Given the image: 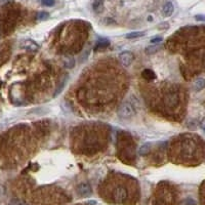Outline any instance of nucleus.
<instances>
[{"instance_id":"14","label":"nucleus","mask_w":205,"mask_h":205,"mask_svg":"<svg viewBox=\"0 0 205 205\" xmlns=\"http://www.w3.org/2000/svg\"><path fill=\"white\" fill-rule=\"evenodd\" d=\"M64 62H65V66L69 69L73 68L74 65H75V61H74V59L72 58V56H67Z\"/></svg>"},{"instance_id":"8","label":"nucleus","mask_w":205,"mask_h":205,"mask_svg":"<svg viewBox=\"0 0 205 205\" xmlns=\"http://www.w3.org/2000/svg\"><path fill=\"white\" fill-rule=\"evenodd\" d=\"M109 45H110V41H109L107 38H100L97 43H95V49L106 48L107 46H109Z\"/></svg>"},{"instance_id":"4","label":"nucleus","mask_w":205,"mask_h":205,"mask_svg":"<svg viewBox=\"0 0 205 205\" xmlns=\"http://www.w3.org/2000/svg\"><path fill=\"white\" fill-rule=\"evenodd\" d=\"M133 59H134L133 54L129 50L122 51V52H120V55H119V61L124 67H128L131 65V63L133 62Z\"/></svg>"},{"instance_id":"10","label":"nucleus","mask_w":205,"mask_h":205,"mask_svg":"<svg viewBox=\"0 0 205 205\" xmlns=\"http://www.w3.org/2000/svg\"><path fill=\"white\" fill-rule=\"evenodd\" d=\"M104 1L105 0H94L93 3V8L94 12H100L104 8Z\"/></svg>"},{"instance_id":"9","label":"nucleus","mask_w":205,"mask_h":205,"mask_svg":"<svg viewBox=\"0 0 205 205\" xmlns=\"http://www.w3.org/2000/svg\"><path fill=\"white\" fill-rule=\"evenodd\" d=\"M143 77L146 80L151 81V80L156 79V74L154 73V71H152V70H150V69H146V70H144V72H143Z\"/></svg>"},{"instance_id":"3","label":"nucleus","mask_w":205,"mask_h":205,"mask_svg":"<svg viewBox=\"0 0 205 205\" xmlns=\"http://www.w3.org/2000/svg\"><path fill=\"white\" fill-rule=\"evenodd\" d=\"M179 94L174 93V91H168V93L164 95V104L166 107L174 108L175 106L179 104Z\"/></svg>"},{"instance_id":"15","label":"nucleus","mask_w":205,"mask_h":205,"mask_svg":"<svg viewBox=\"0 0 205 205\" xmlns=\"http://www.w3.org/2000/svg\"><path fill=\"white\" fill-rule=\"evenodd\" d=\"M49 17V13L47 12H40L37 15V20L38 21H45Z\"/></svg>"},{"instance_id":"7","label":"nucleus","mask_w":205,"mask_h":205,"mask_svg":"<svg viewBox=\"0 0 205 205\" xmlns=\"http://www.w3.org/2000/svg\"><path fill=\"white\" fill-rule=\"evenodd\" d=\"M22 45H23V47L30 49V50H37V49L39 48V46H38V44L36 43V42H34L32 40H26Z\"/></svg>"},{"instance_id":"20","label":"nucleus","mask_w":205,"mask_h":205,"mask_svg":"<svg viewBox=\"0 0 205 205\" xmlns=\"http://www.w3.org/2000/svg\"><path fill=\"white\" fill-rule=\"evenodd\" d=\"M200 126H201V128L205 130V117H204L202 120H201V122H200Z\"/></svg>"},{"instance_id":"11","label":"nucleus","mask_w":205,"mask_h":205,"mask_svg":"<svg viewBox=\"0 0 205 205\" xmlns=\"http://www.w3.org/2000/svg\"><path fill=\"white\" fill-rule=\"evenodd\" d=\"M204 87H205V80L203 78L196 79L195 83H194V89L196 91H200V90H202Z\"/></svg>"},{"instance_id":"6","label":"nucleus","mask_w":205,"mask_h":205,"mask_svg":"<svg viewBox=\"0 0 205 205\" xmlns=\"http://www.w3.org/2000/svg\"><path fill=\"white\" fill-rule=\"evenodd\" d=\"M162 12H163L164 17H170L172 15V12H174V4H172L171 2H167L163 6Z\"/></svg>"},{"instance_id":"5","label":"nucleus","mask_w":205,"mask_h":205,"mask_svg":"<svg viewBox=\"0 0 205 205\" xmlns=\"http://www.w3.org/2000/svg\"><path fill=\"white\" fill-rule=\"evenodd\" d=\"M77 193L79 194L81 197H88L91 195L93 191H91L90 186L86 183H82L77 187Z\"/></svg>"},{"instance_id":"13","label":"nucleus","mask_w":205,"mask_h":205,"mask_svg":"<svg viewBox=\"0 0 205 205\" xmlns=\"http://www.w3.org/2000/svg\"><path fill=\"white\" fill-rule=\"evenodd\" d=\"M146 35L145 32H132V33H128L125 35V38L127 39H136V38H140V37H143Z\"/></svg>"},{"instance_id":"19","label":"nucleus","mask_w":205,"mask_h":205,"mask_svg":"<svg viewBox=\"0 0 205 205\" xmlns=\"http://www.w3.org/2000/svg\"><path fill=\"white\" fill-rule=\"evenodd\" d=\"M195 19H196L197 21H199V22H205V16H202V15L196 16Z\"/></svg>"},{"instance_id":"16","label":"nucleus","mask_w":205,"mask_h":205,"mask_svg":"<svg viewBox=\"0 0 205 205\" xmlns=\"http://www.w3.org/2000/svg\"><path fill=\"white\" fill-rule=\"evenodd\" d=\"M41 3L45 6H52L55 4V0H41Z\"/></svg>"},{"instance_id":"12","label":"nucleus","mask_w":205,"mask_h":205,"mask_svg":"<svg viewBox=\"0 0 205 205\" xmlns=\"http://www.w3.org/2000/svg\"><path fill=\"white\" fill-rule=\"evenodd\" d=\"M151 147H152V144H150V143L144 144L140 149V155H142V156H146V155H148L151 151Z\"/></svg>"},{"instance_id":"17","label":"nucleus","mask_w":205,"mask_h":205,"mask_svg":"<svg viewBox=\"0 0 205 205\" xmlns=\"http://www.w3.org/2000/svg\"><path fill=\"white\" fill-rule=\"evenodd\" d=\"M157 49H158L157 45H155V46H149V47L146 49V52H147V54H150V55H151V54H154V52L156 51Z\"/></svg>"},{"instance_id":"1","label":"nucleus","mask_w":205,"mask_h":205,"mask_svg":"<svg viewBox=\"0 0 205 205\" xmlns=\"http://www.w3.org/2000/svg\"><path fill=\"white\" fill-rule=\"evenodd\" d=\"M112 200L116 203H124L128 198V192L127 189L123 186H117L115 187L112 191L111 194Z\"/></svg>"},{"instance_id":"2","label":"nucleus","mask_w":205,"mask_h":205,"mask_svg":"<svg viewBox=\"0 0 205 205\" xmlns=\"http://www.w3.org/2000/svg\"><path fill=\"white\" fill-rule=\"evenodd\" d=\"M117 114L122 119H129L134 115V108L129 102H123L119 106Z\"/></svg>"},{"instance_id":"18","label":"nucleus","mask_w":205,"mask_h":205,"mask_svg":"<svg viewBox=\"0 0 205 205\" xmlns=\"http://www.w3.org/2000/svg\"><path fill=\"white\" fill-rule=\"evenodd\" d=\"M162 40V37L159 36V37H154L153 39H151V43H158Z\"/></svg>"}]
</instances>
